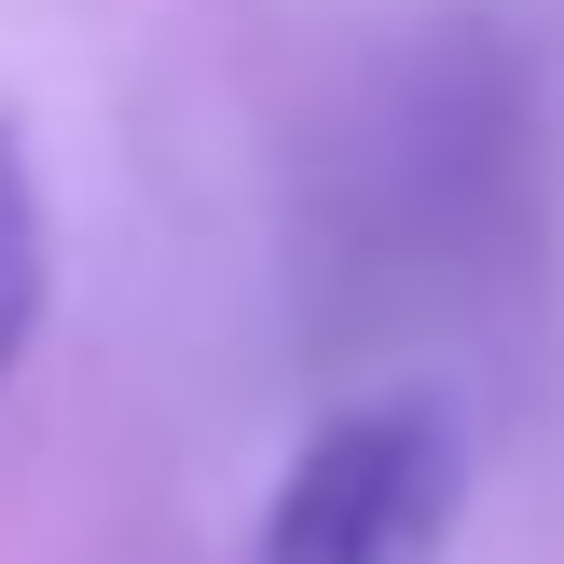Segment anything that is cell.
<instances>
[{"label":"cell","mask_w":564,"mask_h":564,"mask_svg":"<svg viewBox=\"0 0 564 564\" xmlns=\"http://www.w3.org/2000/svg\"><path fill=\"white\" fill-rule=\"evenodd\" d=\"M468 510V427L441 400H358L262 496V564H441Z\"/></svg>","instance_id":"6da1fadb"},{"label":"cell","mask_w":564,"mask_h":564,"mask_svg":"<svg viewBox=\"0 0 564 564\" xmlns=\"http://www.w3.org/2000/svg\"><path fill=\"white\" fill-rule=\"evenodd\" d=\"M42 330V180H28V138L0 124V372Z\"/></svg>","instance_id":"7a4b0ae2"}]
</instances>
